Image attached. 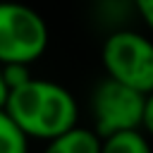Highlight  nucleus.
Here are the masks:
<instances>
[{"label": "nucleus", "mask_w": 153, "mask_h": 153, "mask_svg": "<svg viewBox=\"0 0 153 153\" xmlns=\"http://www.w3.org/2000/svg\"><path fill=\"white\" fill-rule=\"evenodd\" d=\"M100 153H153V141L143 129H127L105 136Z\"/></svg>", "instance_id": "obj_6"}, {"label": "nucleus", "mask_w": 153, "mask_h": 153, "mask_svg": "<svg viewBox=\"0 0 153 153\" xmlns=\"http://www.w3.org/2000/svg\"><path fill=\"white\" fill-rule=\"evenodd\" d=\"M131 7L143 22V26L148 29V33L153 36V0H131Z\"/></svg>", "instance_id": "obj_9"}, {"label": "nucleus", "mask_w": 153, "mask_h": 153, "mask_svg": "<svg viewBox=\"0 0 153 153\" xmlns=\"http://www.w3.org/2000/svg\"><path fill=\"white\" fill-rule=\"evenodd\" d=\"M103 136L88 124H76L43 143L41 153H100Z\"/></svg>", "instance_id": "obj_5"}, {"label": "nucleus", "mask_w": 153, "mask_h": 153, "mask_svg": "<svg viewBox=\"0 0 153 153\" xmlns=\"http://www.w3.org/2000/svg\"><path fill=\"white\" fill-rule=\"evenodd\" d=\"M2 76H5V84L7 88H17L22 84H26L33 74H31V65H2Z\"/></svg>", "instance_id": "obj_8"}, {"label": "nucleus", "mask_w": 153, "mask_h": 153, "mask_svg": "<svg viewBox=\"0 0 153 153\" xmlns=\"http://www.w3.org/2000/svg\"><path fill=\"white\" fill-rule=\"evenodd\" d=\"M100 65L112 76L141 93H153V36L136 29H112L100 45Z\"/></svg>", "instance_id": "obj_2"}, {"label": "nucleus", "mask_w": 153, "mask_h": 153, "mask_svg": "<svg viewBox=\"0 0 153 153\" xmlns=\"http://www.w3.org/2000/svg\"><path fill=\"white\" fill-rule=\"evenodd\" d=\"M146 93L112 79L103 76L88 98V112H91V127L105 139L117 131L127 129H141L143 112H146Z\"/></svg>", "instance_id": "obj_4"}, {"label": "nucleus", "mask_w": 153, "mask_h": 153, "mask_svg": "<svg viewBox=\"0 0 153 153\" xmlns=\"http://www.w3.org/2000/svg\"><path fill=\"white\" fill-rule=\"evenodd\" d=\"M0 153H31V139L0 108Z\"/></svg>", "instance_id": "obj_7"}, {"label": "nucleus", "mask_w": 153, "mask_h": 153, "mask_svg": "<svg viewBox=\"0 0 153 153\" xmlns=\"http://www.w3.org/2000/svg\"><path fill=\"white\" fill-rule=\"evenodd\" d=\"M5 112L31 141H50L79 124V103L74 93L53 79L31 76L26 84L10 88Z\"/></svg>", "instance_id": "obj_1"}, {"label": "nucleus", "mask_w": 153, "mask_h": 153, "mask_svg": "<svg viewBox=\"0 0 153 153\" xmlns=\"http://www.w3.org/2000/svg\"><path fill=\"white\" fill-rule=\"evenodd\" d=\"M7 84H5V76H2V65H0V108H5V100H7Z\"/></svg>", "instance_id": "obj_11"}, {"label": "nucleus", "mask_w": 153, "mask_h": 153, "mask_svg": "<svg viewBox=\"0 0 153 153\" xmlns=\"http://www.w3.org/2000/svg\"><path fill=\"white\" fill-rule=\"evenodd\" d=\"M141 129L151 136V141H153V93H148V98H146V112H143V124H141Z\"/></svg>", "instance_id": "obj_10"}, {"label": "nucleus", "mask_w": 153, "mask_h": 153, "mask_svg": "<svg viewBox=\"0 0 153 153\" xmlns=\"http://www.w3.org/2000/svg\"><path fill=\"white\" fill-rule=\"evenodd\" d=\"M50 43L48 22L38 10L17 0H0V65H33Z\"/></svg>", "instance_id": "obj_3"}]
</instances>
